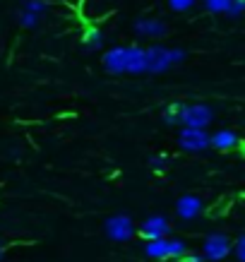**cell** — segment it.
<instances>
[{"label": "cell", "mask_w": 245, "mask_h": 262, "mask_svg": "<svg viewBox=\"0 0 245 262\" xmlns=\"http://www.w3.org/2000/svg\"><path fill=\"white\" fill-rule=\"evenodd\" d=\"M147 75H161V72L171 70L175 65H181L185 60V51L183 48H168V46H147Z\"/></svg>", "instance_id": "cell-1"}, {"label": "cell", "mask_w": 245, "mask_h": 262, "mask_svg": "<svg viewBox=\"0 0 245 262\" xmlns=\"http://www.w3.org/2000/svg\"><path fill=\"white\" fill-rule=\"evenodd\" d=\"M135 51H137L135 43L108 48V51L103 53V58H101L103 70L108 72V75H130V65H132Z\"/></svg>", "instance_id": "cell-2"}, {"label": "cell", "mask_w": 245, "mask_h": 262, "mask_svg": "<svg viewBox=\"0 0 245 262\" xmlns=\"http://www.w3.org/2000/svg\"><path fill=\"white\" fill-rule=\"evenodd\" d=\"M185 253H188V246L181 238H157L147 241L144 246V255L151 260H181Z\"/></svg>", "instance_id": "cell-3"}, {"label": "cell", "mask_w": 245, "mask_h": 262, "mask_svg": "<svg viewBox=\"0 0 245 262\" xmlns=\"http://www.w3.org/2000/svg\"><path fill=\"white\" fill-rule=\"evenodd\" d=\"M103 233H106L111 241L125 243V241L137 236V226H135V222L127 214H113L103 222Z\"/></svg>", "instance_id": "cell-4"}, {"label": "cell", "mask_w": 245, "mask_h": 262, "mask_svg": "<svg viewBox=\"0 0 245 262\" xmlns=\"http://www.w3.org/2000/svg\"><path fill=\"white\" fill-rule=\"evenodd\" d=\"M214 120V111L205 103H181L183 127H207Z\"/></svg>", "instance_id": "cell-5"}, {"label": "cell", "mask_w": 245, "mask_h": 262, "mask_svg": "<svg viewBox=\"0 0 245 262\" xmlns=\"http://www.w3.org/2000/svg\"><path fill=\"white\" fill-rule=\"evenodd\" d=\"M178 147L183 151H205L212 147V135L205 127H183L178 133Z\"/></svg>", "instance_id": "cell-6"}, {"label": "cell", "mask_w": 245, "mask_h": 262, "mask_svg": "<svg viewBox=\"0 0 245 262\" xmlns=\"http://www.w3.org/2000/svg\"><path fill=\"white\" fill-rule=\"evenodd\" d=\"M233 250V243L226 233H209L205 238V246H202V253H205L207 262H221L226 260Z\"/></svg>", "instance_id": "cell-7"}, {"label": "cell", "mask_w": 245, "mask_h": 262, "mask_svg": "<svg viewBox=\"0 0 245 262\" xmlns=\"http://www.w3.org/2000/svg\"><path fill=\"white\" fill-rule=\"evenodd\" d=\"M168 231H171V222H168L166 216L164 214H151L137 226V236L144 238V241H157V238H164Z\"/></svg>", "instance_id": "cell-8"}, {"label": "cell", "mask_w": 245, "mask_h": 262, "mask_svg": "<svg viewBox=\"0 0 245 262\" xmlns=\"http://www.w3.org/2000/svg\"><path fill=\"white\" fill-rule=\"evenodd\" d=\"M135 32L144 39H164L168 34V24L159 17H140L135 22Z\"/></svg>", "instance_id": "cell-9"}, {"label": "cell", "mask_w": 245, "mask_h": 262, "mask_svg": "<svg viewBox=\"0 0 245 262\" xmlns=\"http://www.w3.org/2000/svg\"><path fill=\"white\" fill-rule=\"evenodd\" d=\"M205 209V205H202V200L197 198V195H181L178 198V202H175V212H178V216H181L183 222H192V219H197L199 212Z\"/></svg>", "instance_id": "cell-10"}, {"label": "cell", "mask_w": 245, "mask_h": 262, "mask_svg": "<svg viewBox=\"0 0 245 262\" xmlns=\"http://www.w3.org/2000/svg\"><path fill=\"white\" fill-rule=\"evenodd\" d=\"M238 144H240V137L233 130H216L212 135V147L219 151H231L236 149Z\"/></svg>", "instance_id": "cell-11"}, {"label": "cell", "mask_w": 245, "mask_h": 262, "mask_svg": "<svg viewBox=\"0 0 245 262\" xmlns=\"http://www.w3.org/2000/svg\"><path fill=\"white\" fill-rule=\"evenodd\" d=\"M82 46H84V51H99V48H103V32L96 29V27H87L84 34H82Z\"/></svg>", "instance_id": "cell-12"}, {"label": "cell", "mask_w": 245, "mask_h": 262, "mask_svg": "<svg viewBox=\"0 0 245 262\" xmlns=\"http://www.w3.org/2000/svg\"><path fill=\"white\" fill-rule=\"evenodd\" d=\"M41 24V15L29 12V10H19V27L22 29H36Z\"/></svg>", "instance_id": "cell-13"}, {"label": "cell", "mask_w": 245, "mask_h": 262, "mask_svg": "<svg viewBox=\"0 0 245 262\" xmlns=\"http://www.w3.org/2000/svg\"><path fill=\"white\" fill-rule=\"evenodd\" d=\"M48 8H51V3L48 0H24L22 3V10H29V12H36V15H46Z\"/></svg>", "instance_id": "cell-14"}, {"label": "cell", "mask_w": 245, "mask_h": 262, "mask_svg": "<svg viewBox=\"0 0 245 262\" xmlns=\"http://www.w3.org/2000/svg\"><path fill=\"white\" fill-rule=\"evenodd\" d=\"M164 123L168 125H181V103H171L164 108Z\"/></svg>", "instance_id": "cell-15"}, {"label": "cell", "mask_w": 245, "mask_h": 262, "mask_svg": "<svg viewBox=\"0 0 245 262\" xmlns=\"http://www.w3.org/2000/svg\"><path fill=\"white\" fill-rule=\"evenodd\" d=\"M202 3H205L207 12H214V15H219V12L226 15V10L231 5V0H202Z\"/></svg>", "instance_id": "cell-16"}, {"label": "cell", "mask_w": 245, "mask_h": 262, "mask_svg": "<svg viewBox=\"0 0 245 262\" xmlns=\"http://www.w3.org/2000/svg\"><path fill=\"white\" fill-rule=\"evenodd\" d=\"M195 3L197 0H168V8L173 12H188V10L195 8Z\"/></svg>", "instance_id": "cell-17"}, {"label": "cell", "mask_w": 245, "mask_h": 262, "mask_svg": "<svg viewBox=\"0 0 245 262\" xmlns=\"http://www.w3.org/2000/svg\"><path fill=\"white\" fill-rule=\"evenodd\" d=\"M226 15L229 17H243L245 15V0H231V5H229V10H226Z\"/></svg>", "instance_id": "cell-18"}, {"label": "cell", "mask_w": 245, "mask_h": 262, "mask_svg": "<svg viewBox=\"0 0 245 262\" xmlns=\"http://www.w3.org/2000/svg\"><path fill=\"white\" fill-rule=\"evenodd\" d=\"M233 250H236V257L240 262H245V233H240L236 238V243H233Z\"/></svg>", "instance_id": "cell-19"}, {"label": "cell", "mask_w": 245, "mask_h": 262, "mask_svg": "<svg viewBox=\"0 0 245 262\" xmlns=\"http://www.w3.org/2000/svg\"><path fill=\"white\" fill-rule=\"evenodd\" d=\"M149 164L154 171H164V168H166V157H164V154H154Z\"/></svg>", "instance_id": "cell-20"}, {"label": "cell", "mask_w": 245, "mask_h": 262, "mask_svg": "<svg viewBox=\"0 0 245 262\" xmlns=\"http://www.w3.org/2000/svg\"><path fill=\"white\" fill-rule=\"evenodd\" d=\"M181 262H207V257H205V253H192V255H183L181 257Z\"/></svg>", "instance_id": "cell-21"}, {"label": "cell", "mask_w": 245, "mask_h": 262, "mask_svg": "<svg viewBox=\"0 0 245 262\" xmlns=\"http://www.w3.org/2000/svg\"><path fill=\"white\" fill-rule=\"evenodd\" d=\"M3 255H5V243L0 241V262H3Z\"/></svg>", "instance_id": "cell-22"}]
</instances>
